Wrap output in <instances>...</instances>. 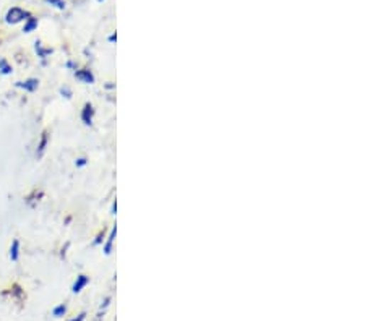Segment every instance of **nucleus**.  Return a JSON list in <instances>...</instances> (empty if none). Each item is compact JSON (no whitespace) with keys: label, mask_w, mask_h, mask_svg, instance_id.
<instances>
[{"label":"nucleus","mask_w":365,"mask_h":321,"mask_svg":"<svg viewBox=\"0 0 365 321\" xmlns=\"http://www.w3.org/2000/svg\"><path fill=\"white\" fill-rule=\"evenodd\" d=\"M88 283H89V279L87 276H78L77 278V283L73 284V292H75V294H77V292L82 290Z\"/></svg>","instance_id":"nucleus-6"},{"label":"nucleus","mask_w":365,"mask_h":321,"mask_svg":"<svg viewBox=\"0 0 365 321\" xmlns=\"http://www.w3.org/2000/svg\"><path fill=\"white\" fill-rule=\"evenodd\" d=\"M45 143H48V135H43V141H41V145H39V154H43V151L45 150Z\"/></svg>","instance_id":"nucleus-13"},{"label":"nucleus","mask_w":365,"mask_h":321,"mask_svg":"<svg viewBox=\"0 0 365 321\" xmlns=\"http://www.w3.org/2000/svg\"><path fill=\"white\" fill-rule=\"evenodd\" d=\"M83 320H85V313H83V315H80V318H78V320L75 318V320H72V321H83Z\"/></svg>","instance_id":"nucleus-15"},{"label":"nucleus","mask_w":365,"mask_h":321,"mask_svg":"<svg viewBox=\"0 0 365 321\" xmlns=\"http://www.w3.org/2000/svg\"><path fill=\"white\" fill-rule=\"evenodd\" d=\"M77 165H78V168H83V165H87V159H78L77 160Z\"/></svg>","instance_id":"nucleus-14"},{"label":"nucleus","mask_w":365,"mask_h":321,"mask_svg":"<svg viewBox=\"0 0 365 321\" xmlns=\"http://www.w3.org/2000/svg\"><path fill=\"white\" fill-rule=\"evenodd\" d=\"M116 234H117V229L114 227V229H112V232H111V236H109V240H107V244H106V246H104V251H106V255H109V254H111V249H112L114 239H116Z\"/></svg>","instance_id":"nucleus-8"},{"label":"nucleus","mask_w":365,"mask_h":321,"mask_svg":"<svg viewBox=\"0 0 365 321\" xmlns=\"http://www.w3.org/2000/svg\"><path fill=\"white\" fill-rule=\"evenodd\" d=\"M75 77H77V80H80V82H83V83H88V85L94 83V75L89 70H78V72H75Z\"/></svg>","instance_id":"nucleus-3"},{"label":"nucleus","mask_w":365,"mask_h":321,"mask_svg":"<svg viewBox=\"0 0 365 321\" xmlns=\"http://www.w3.org/2000/svg\"><path fill=\"white\" fill-rule=\"evenodd\" d=\"M30 16L31 15L28 13L26 10H23L20 7H13L7 11V15H5V21H7L9 25H16V23H20L23 20H28Z\"/></svg>","instance_id":"nucleus-1"},{"label":"nucleus","mask_w":365,"mask_h":321,"mask_svg":"<svg viewBox=\"0 0 365 321\" xmlns=\"http://www.w3.org/2000/svg\"><path fill=\"white\" fill-rule=\"evenodd\" d=\"M116 39H117V36H116V34H112V36L109 38V41H111V43H114V41H116Z\"/></svg>","instance_id":"nucleus-16"},{"label":"nucleus","mask_w":365,"mask_h":321,"mask_svg":"<svg viewBox=\"0 0 365 321\" xmlns=\"http://www.w3.org/2000/svg\"><path fill=\"white\" fill-rule=\"evenodd\" d=\"M18 256H20V240H13V244L10 246V260L18 261Z\"/></svg>","instance_id":"nucleus-5"},{"label":"nucleus","mask_w":365,"mask_h":321,"mask_svg":"<svg viewBox=\"0 0 365 321\" xmlns=\"http://www.w3.org/2000/svg\"><path fill=\"white\" fill-rule=\"evenodd\" d=\"M67 312V308H65V305H59L54 310V317H62V315H64Z\"/></svg>","instance_id":"nucleus-12"},{"label":"nucleus","mask_w":365,"mask_h":321,"mask_svg":"<svg viewBox=\"0 0 365 321\" xmlns=\"http://www.w3.org/2000/svg\"><path fill=\"white\" fill-rule=\"evenodd\" d=\"M38 86H39V82H38L36 78H30V80H26V82H18V83H16V88L30 91V93H33V91H36Z\"/></svg>","instance_id":"nucleus-2"},{"label":"nucleus","mask_w":365,"mask_h":321,"mask_svg":"<svg viewBox=\"0 0 365 321\" xmlns=\"http://www.w3.org/2000/svg\"><path fill=\"white\" fill-rule=\"evenodd\" d=\"M93 114H94V109L91 104H87L85 106V109L82 111V120L85 125H91V122H93Z\"/></svg>","instance_id":"nucleus-4"},{"label":"nucleus","mask_w":365,"mask_h":321,"mask_svg":"<svg viewBox=\"0 0 365 321\" xmlns=\"http://www.w3.org/2000/svg\"><path fill=\"white\" fill-rule=\"evenodd\" d=\"M38 28V20L36 18H33V16H30V18L26 20V25H25V33H31V31H34Z\"/></svg>","instance_id":"nucleus-7"},{"label":"nucleus","mask_w":365,"mask_h":321,"mask_svg":"<svg viewBox=\"0 0 365 321\" xmlns=\"http://www.w3.org/2000/svg\"><path fill=\"white\" fill-rule=\"evenodd\" d=\"M98 2H102V0H98Z\"/></svg>","instance_id":"nucleus-17"},{"label":"nucleus","mask_w":365,"mask_h":321,"mask_svg":"<svg viewBox=\"0 0 365 321\" xmlns=\"http://www.w3.org/2000/svg\"><path fill=\"white\" fill-rule=\"evenodd\" d=\"M36 53H39V57H45L48 54L53 53L50 49H43L41 48V43H36Z\"/></svg>","instance_id":"nucleus-10"},{"label":"nucleus","mask_w":365,"mask_h":321,"mask_svg":"<svg viewBox=\"0 0 365 321\" xmlns=\"http://www.w3.org/2000/svg\"><path fill=\"white\" fill-rule=\"evenodd\" d=\"M48 2H49L50 5H54V7L59 9V10H64V9H65V2H64V0H48Z\"/></svg>","instance_id":"nucleus-11"},{"label":"nucleus","mask_w":365,"mask_h":321,"mask_svg":"<svg viewBox=\"0 0 365 321\" xmlns=\"http://www.w3.org/2000/svg\"><path fill=\"white\" fill-rule=\"evenodd\" d=\"M0 73H2V75H9V73H11V67L5 59H0Z\"/></svg>","instance_id":"nucleus-9"}]
</instances>
